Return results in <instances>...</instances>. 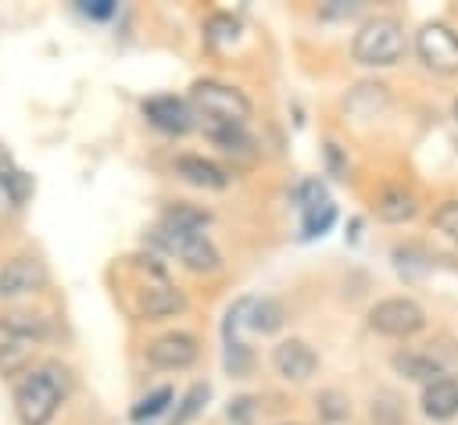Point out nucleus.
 I'll return each mask as SVG.
<instances>
[{
  "label": "nucleus",
  "mask_w": 458,
  "mask_h": 425,
  "mask_svg": "<svg viewBox=\"0 0 458 425\" xmlns=\"http://www.w3.org/2000/svg\"><path fill=\"white\" fill-rule=\"evenodd\" d=\"M422 414L433 418V421H451L458 418V379L454 375H444L429 386H422Z\"/></svg>",
  "instance_id": "13"
},
{
  "label": "nucleus",
  "mask_w": 458,
  "mask_h": 425,
  "mask_svg": "<svg viewBox=\"0 0 458 425\" xmlns=\"http://www.w3.org/2000/svg\"><path fill=\"white\" fill-rule=\"evenodd\" d=\"M190 107L204 121H225V125H243L250 118V100L218 79H197L190 86Z\"/></svg>",
  "instance_id": "4"
},
{
  "label": "nucleus",
  "mask_w": 458,
  "mask_h": 425,
  "mask_svg": "<svg viewBox=\"0 0 458 425\" xmlns=\"http://www.w3.org/2000/svg\"><path fill=\"white\" fill-rule=\"evenodd\" d=\"M272 368H276L286 382H304V379L315 375V368H318V354H315L304 339L290 336V339L276 343V350H272Z\"/></svg>",
  "instance_id": "11"
},
{
  "label": "nucleus",
  "mask_w": 458,
  "mask_h": 425,
  "mask_svg": "<svg viewBox=\"0 0 458 425\" xmlns=\"http://www.w3.org/2000/svg\"><path fill=\"white\" fill-rule=\"evenodd\" d=\"M419 211L415 196L404 189V186H386L379 196H376V214L390 225H401V221H411Z\"/></svg>",
  "instance_id": "16"
},
{
  "label": "nucleus",
  "mask_w": 458,
  "mask_h": 425,
  "mask_svg": "<svg viewBox=\"0 0 458 425\" xmlns=\"http://www.w3.org/2000/svg\"><path fill=\"white\" fill-rule=\"evenodd\" d=\"M404 54V29L390 14H376L358 25L351 39V57L365 68H390Z\"/></svg>",
  "instance_id": "2"
},
{
  "label": "nucleus",
  "mask_w": 458,
  "mask_h": 425,
  "mask_svg": "<svg viewBox=\"0 0 458 425\" xmlns=\"http://www.w3.org/2000/svg\"><path fill=\"white\" fill-rule=\"evenodd\" d=\"M369 329L379 336L408 339V336L426 329V311L411 296H386L369 311Z\"/></svg>",
  "instance_id": "6"
},
{
  "label": "nucleus",
  "mask_w": 458,
  "mask_h": 425,
  "mask_svg": "<svg viewBox=\"0 0 458 425\" xmlns=\"http://www.w3.org/2000/svg\"><path fill=\"white\" fill-rule=\"evenodd\" d=\"M150 239H154L165 254H172L182 268H190V271H218V264H222V254L215 250V243H211L204 232L175 229V225L161 221V225L150 232Z\"/></svg>",
  "instance_id": "5"
},
{
  "label": "nucleus",
  "mask_w": 458,
  "mask_h": 425,
  "mask_svg": "<svg viewBox=\"0 0 458 425\" xmlns=\"http://www.w3.org/2000/svg\"><path fill=\"white\" fill-rule=\"evenodd\" d=\"M136 268V304L132 311L140 318H165L182 311V293L172 286V279L165 275V268L154 257H125Z\"/></svg>",
  "instance_id": "3"
},
{
  "label": "nucleus",
  "mask_w": 458,
  "mask_h": 425,
  "mask_svg": "<svg viewBox=\"0 0 458 425\" xmlns=\"http://www.w3.org/2000/svg\"><path fill=\"white\" fill-rule=\"evenodd\" d=\"M390 364H394V371L397 375H404V379H411V382H437V379H444V368H440V361L433 357V354H419V350H397L394 357H390Z\"/></svg>",
  "instance_id": "15"
},
{
  "label": "nucleus",
  "mask_w": 458,
  "mask_h": 425,
  "mask_svg": "<svg viewBox=\"0 0 458 425\" xmlns=\"http://www.w3.org/2000/svg\"><path fill=\"white\" fill-rule=\"evenodd\" d=\"M283 321H286V311H283L279 300H272V296H250L247 329H254V332H276V329H283Z\"/></svg>",
  "instance_id": "17"
},
{
  "label": "nucleus",
  "mask_w": 458,
  "mask_h": 425,
  "mask_svg": "<svg viewBox=\"0 0 458 425\" xmlns=\"http://www.w3.org/2000/svg\"><path fill=\"white\" fill-rule=\"evenodd\" d=\"M43 282H47V264L32 254H21V257H11L0 264V300L36 293V289H43Z\"/></svg>",
  "instance_id": "10"
},
{
  "label": "nucleus",
  "mask_w": 458,
  "mask_h": 425,
  "mask_svg": "<svg viewBox=\"0 0 458 425\" xmlns=\"http://www.w3.org/2000/svg\"><path fill=\"white\" fill-rule=\"evenodd\" d=\"M79 11L89 14V18H111L114 14V0H79Z\"/></svg>",
  "instance_id": "29"
},
{
  "label": "nucleus",
  "mask_w": 458,
  "mask_h": 425,
  "mask_svg": "<svg viewBox=\"0 0 458 425\" xmlns=\"http://www.w3.org/2000/svg\"><path fill=\"white\" fill-rule=\"evenodd\" d=\"M454 118H458V96H454Z\"/></svg>",
  "instance_id": "30"
},
{
  "label": "nucleus",
  "mask_w": 458,
  "mask_h": 425,
  "mask_svg": "<svg viewBox=\"0 0 458 425\" xmlns=\"http://www.w3.org/2000/svg\"><path fill=\"white\" fill-rule=\"evenodd\" d=\"M250 414H254V396H236V400H229V407H225V418H229L233 425H250Z\"/></svg>",
  "instance_id": "28"
},
{
  "label": "nucleus",
  "mask_w": 458,
  "mask_h": 425,
  "mask_svg": "<svg viewBox=\"0 0 458 425\" xmlns=\"http://www.w3.org/2000/svg\"><path fill=\"white\" fill-rule=\"evenodd\" d=\"M140 107H143L147 121L157 125L161 132L182 136V132H190V125H193V107H190L186 100H179V96H150V100H143Z\"/></svg>",
  "instance_id": "12"
},
{
  "label": "nucleus",
  "mask_w": 458,
  "mask_h": 425,
  "mask_svg": "<svg viewBox=\"0 0 458 425\" xmlns=\"http://www.w3.org/2000/svg\"><path fill=\"white\" fill-rule=\"evenodd\" d=\"M369 414H372L376 425H404V404H401L394 393H379V396L372 400Z\"/></svg>",
  "instance_id": "21"
},
{
  "label": "nucleus",
  "mask_w": 458,
  "mask_h": 425,
  "mask_svg": "<svg viewBox=\"0 0 458 425\" xmlns=\"http://www.w3.org/2000/svg\"><path fill=\"white\" fill-rule=\"evenodd\" d=\"M208 393H211V389H208V382H197V386H190V393L182 396V407L175 411V425H186V421H190V418H193V414L204 407Z\"/></svg>",
  "instance_id": "26"
},
{
  "label": "nucleus",
  "mask_w": 458,
  "mask_h": 425,
  "mask_svg": "<svg viewBox=\"0 0 458 425\" xmlns=\"http://www.w3.org/2000/svg\"><path fill=\"white\" fill-rule=\"evenodd\" d=\"M0 329L4 332H14V336H43V318L36 314H4L0 318Z\"/></svg>",
  "instance_id": "24"
},
{
  "label": "nucleus",
  "mask_w": 458,
  "mask_h": 425,
  "mask_svg": "<svg viewBox=\"0 0 458 425\" xmlns=\"http://www.w3.org/2000/svg\"><path fill=\"white\" fill-rule=\"evenodd\" d=\"M236 36H240V21H236L233 14H225V11L208 14V21H204V39H208L211 46H225V43H233Z\"/></svg>",
  "instance_id": "19"
},
{
  "label": "nucleus",
  "mask_w": 458,
  "mask_h": 425,
  "mask_svg": "<svg viewBox=\"0 0 458 425\" xmlns=\"http://www.w3.org/2000/svg\"><path fill=\"white\" fill-rule=\"evenodd\" d=\"M18 200H21L18 171H4V168H0V221L18 207Z\"/></svg>",
  "instance_id": "25"
},
{
  "label": "nucleus",
  "mask_w": 458,
  "mask_h": 425,
  "mask_svg": "<svg viewBox=\"0 0 458 425\" xmlns=\"http://www.w3.org/2000/svg\"><path fill=\"white\" fill-rule=\"evenodd\" d=\"M175 175L190 186H200V189H225L229 186L225 168H218L215 161H208L200 154H179L175 157Z\"/></svg>",
  "instance_id": "14"
},
{
  "label": "nucleus",
  "mask_w": 458,
  "mask_h": 425,
  "mask_svg": "<svg viewBox=\"0 0 458 425\" xmlns=\"http://www.w3.org/2000/svg\"><path fill=\"white\" fill-rule=\"evenodd\" d=\"M297 207H301V229L304 236H322L336 221V204L329 200L326 186L318 179H304L297 186Z\"/></svg>",
  "instance_id": "8"
},
{
  "label": "nucleus",
  "mask_w": 458,
  "mask_h": 425,
  "mask_svg": "<svg viewBox=\"0 0 458 425\" xmlns=\"http://www.w3.org/2000/svg\"><path fill=\"white\" fill-rule=\"evenodd\" d=\"M225 368H229V375H236V379L250 375V368H254L250 346H247V343H225Z\"/></svg>",
  "instance_id": "23"
},
{
  "label": "nucleus",
  "mask_w": 458,
  "mask_h": 425,
  "mask_svg": "<svg viewBox=\"0 0 458 425\" xmlns=\"http://www.w3.org/2000/svg\"><path fill=\"white\" fill-rule=\"evenodd\" d=\"M415 54L429 71L454 75L458 71V32L447 21H426L415 32Z\"/></svg>",
  "instance_id": "7"
},
{
  "label": "nucleus",
  "mask_w": 458,
  "mask_h": 425,
  "mask_svg": "<svg viewBox=\"0 0 458 425\" xmlns=\"http://www.w3.org/2000/svg\"><path fill=\"white\" fill-rule=\"evenodd\" d=\"M197 354L200 346H197V336L190 332H165L147 343V364L161 371H182L197 361Z\"/></svg>",
  "instance_id": "9"
},
{
  "label": "nucleus",
  "mask_w": 458,
  "mask_h": 425,
  "mask_svg": "<svg viewBox=\"0 0 458 425\" xmlns=\"http://www.w3.org/2000/svg\"><path fill=\"white\" fill-rule=\"evenodd\" d=\"M204 132L211 136V143H215V146H222V150H229V154H247V150L254 146V139H250V132H247L243 125L204 121Z\"/></svg>",
  "instance_id": "18"
},
{
  "label": "nucleus",
  "mask_w": 458,
  "mask_h": 425,
  "mask_svg": "<svg viewBox=\"0 0 458 425\" xmlns=\"http://www.w3.org/2000/svg\"><path fill=\"white\" fill-rule=\"evenodd\" d=\"M161 221H168V225H175V229H193V232H200V229L211 221V214H208L204 207H193V204H172Z\"/></svg>",
  "instance_id": "20"
},
{
  "label": "nucleus",
  "mask_w": 458,
  "mask_h": 425,
  "mask_svg": "<svg viewBox=\"0 0 458 425\" xmlns=\"http://www.w3.org/2000/svg\"><path fill=\"white\" fill-rule=\"evenodd\" d=\"M72 375L61 361H39L14 386V414L21 425H50L61 400L68 396Z\"/></svg>",
  "instance_id": "1"
},
{
  "label": "nucleus",
  "mask_w": 458,
  "mask_h": 425,
  "mask_svg": "<svg viewBox=\"0 0 458 425\" xmlns=\"http://www.w3.org/2000/svg\"><path fill=\"white\" fill-rule=\"evenodd\" d=\"M433 225H437L447 239L458 243V200H444V204L437 207V214H433Z\"/></svg>",
  "instance_id": "27"
},
{
  "label": "nucleus",
  "mask_w": 458,
  "mask_h": 425,
  "mask_svg": "<svg viewBox=\"0 0 458 425\" xmlns=\"http://www.w3.org/2000/svg\"><path fill=\"white\" fill-rule=\"evenodd\" d=\"M168 400H172V389L168 386H157L154 393H147L129 414H132V421H143V418H154V414H161L165 407H168Z\"/></svg>",
  "instance_id": "22"
}]
</instances>
